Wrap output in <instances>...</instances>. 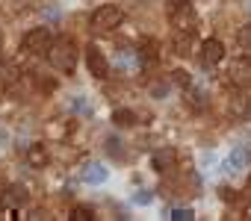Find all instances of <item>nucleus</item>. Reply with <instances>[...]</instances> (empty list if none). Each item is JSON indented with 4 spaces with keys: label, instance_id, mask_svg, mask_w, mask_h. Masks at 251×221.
<instances>
[{
    "label": "nucleus",
    "instance_id": "nucleus-1",
    "mask_svg": "<svg viewBox=\"0 0 251 221\" xmlns=\"http://www.w3.org/2000/svg\"><path fill=\"white\" fill-rule=\"evenodd\" d=\"M48 59H50V65L56 68V71H74V65H77V50H74V42L71 39H59V42H53L50 44V50H48Z\"/></svg>",
    "mask_w": 251,
    "mask_h": 221
},
{
    "label": "nucleus",
    "instance_id": "nucleus-2",
    "mask_svg": "<svg viewBox=\"0 0 251 221\" xmlns=\"http://www.w3.org/2000/svg\"><path fill=\"white\" fill-rule=\"evenodd\" d=\"M248 165H251V151H248L245 145H239V148H233L230 156L225 159V174H227V177H242V174L248 171Z\"/></svg>",
    "mask_w": 251,
    "mask_h": 221
},
{
    "label": "nucleus",
    "instance_id": "nucleus-3",
    "mask_svg": "<svg viewBox=\"0 0 251 221\" xmlns=\"http://www.w3.org/2000/svg\"><path fill=\"white\" fill-rule=\"evenodd\" d=\"M50 44H53V36H50L48 27H36L24 36V50L27 53H48Z\"/></svg>",
    "mask_w": 251,
    "mask_h": 221
},
{
    "label": "nucleus",
    "instance_id": "nucleus-4",
    "mask_svg": "<svg viewBox=\"0 0 251 221\" xmlns=\"http://www.w3.org/2000/svg\"><path fill=\"white\" fill-rule=\"evenodd\" d=\"M121 18H124V12L118 6H100L92 12V27L95 30H112L121 24Z\"/></svg>",
    "mask_w": 251,
    "mask_h": 221
},
{
    "label": "nucleus",
    "instance_id": "nucleus-5",
    "mask_svg": "<svg viewBox=\"0 0 251 221\" xmlns=\"http://www.w3.org/2000/svg\"><path fill=\"white\" fill-rule=\"evenodd\" d=\"M86 68H89V74L98 77V80L109 77V59L100 53V47H95V44L86 47Z\"/></svg>",
    "mask_w": 251,
    "mask_h": 221
},
{
    "label": "nucleus",
    "instance_id": "nucleus-6",
    "mask_svg": "<svg viewBox=\"0 0 251 221\" xmlns=\"http://www.w3.org/2000/svg\"><path fill=\"white\" fill-rule=\"evenodd\" d=\"M225 59V44L219 39H207L201 44V65H216Z\"/></svg>",
    "mask_w": 251,
    "mask_h": 221
},
{
    "label": "nucleus",
    "instance_id": "nucleus-7",
    "mask_svg": "<svg viewBox=\"0 0 251 221\" xmlns=\"http://www.w3.org/2000/svg\"><path fill=\"white\" fill-rule=\"evenodd\" d=\"M21 203H27V189L24 186H9L0 195V209H18Z\"/></svg>",
    "mask_w": 251,
    "mask_h": 221
},
{
    "label": "nucleus",
    "instance_id": "nucleus-8",
    "mask_svg": "<svg viewBox=\"0 0 251 221\" xmlns=\"http://www.w3.org/2000/svg\"><path fill=\"white\" fill-rule=\"evenodd\" d=\"M230 83L239 88H251V68L245 62H230Z\"/></svg>",
    "mask_w": 251,
    "mask_h": 221
},
{
    "label": "nucleus",
    "instance_id": "nucleus-9",
    "mask_svg": "<svg viewBox=\"0 0 251 221\" xmlns=\"http://www.w3.org/2000/svg\"><path fill=\"white\" fill-rule=\"evenodd\" d=\"M175 162H177V154H175L172 148H166V151H160V154L154 156V168H157V171H172Z\"/></svg>",
    "mask_w": 251,
    "mask_h": 221
},
{
    "label": "nucleus",
    "instance_id": "nucleus-10",
    "mask_svg": "<svg viewBox=\"0 0 251 221\" xmlns=\"http://www.w3.org/2000/svg\"><path fill=\"white\" fill-rule=\"evenodd\" d=\"M103 180H106V168H103V165H86V168H83V183L100 186Z\"/></svg>",
    "mask_w": 251,
    "mask_h": 221
},
{
    "label": "nucleus",
    "instance_id": "nucleus-11",
    "mask_svg": "<svg viewBox=\"0 0 251 221\" xmlns=\"http://www.w3.org/2000/svg\"><path fill=\"white\" fill-rule=\"evenodd\" d=\"M172 44H175V53H186V47L192 44V30H186V33H175V39H172Z\"/></svg>",
    "mask_w": 251,
    "mask_h": 221
},
{
    "label": "nucleus",
    "instance_id": "nucleus-12",
    "mask_svg": "<svg viewBox=\"0 0 251 221\" xmlns=\"http://www.w3.org/2000/svg\"><path fill=\"white\" fill-rule=\"evenodd\" d=\"M136 121V115L130 112V109H115L112 112V124H118V127H130Z\"/></svg>",
    "mask_w": 251,
    "mask_h": 221
},
{
    "label": "nucleus",
    "instance_id": "nucleus-13",
    "mask_svg": "<svg viewBox=\"0 0 251 221\" xmlns=\"http://www.w3.org/2000/svg\"><path fill=\"white\" fill-rule=\"evenodd\" d=\"M106 154H109L112 159H124V148H121V139L109 136V139H106Z\"/></svg>",
    "mask_w": 251,
    "mask_h": 221
},
{
    "label": "nucleus",
    "instance_id": "nucleus-14",
    "mask_svg": "<svg viewBox=\"0 0 251 221\" xmlns=\"http://www.w3.org/2000/svg\"><path fill=\"white\" fill-rule=\"evenodd\" d=\"M92 218H95L92 206H74V212H71V221H92Z\"/></svg>",
    "mask_w": 251,
    "mask_h": 221
},
{
    "label": "nucleus",
    "instance_id": "nucleus-15",
    "mask_svg": "<svg viewBox=\"0 0 251 221\" xmlns=\"http://www.w3.org/2000/svg\"><path fill=\"white\" fill-rule=\"evenodd\" d=\"M239 44H242L245 53H251V24H245V27L239 30Z\"/></svg>",
    "mask_w": 251,
    "mask_h": 221
},
{
    "label": "nucleus",
    "instance_id": "nucleus-16",
    "mask_svg": "<svg viewBox=\"0 0 251 221\" xmlns=\"http://www.w3.org/2000/svg\"><path fill=\"white\" fill-rule=\"evenodd\" d=\"M195 212L192 209H172V221H192Z\"/></svg>",
    "mask_w": 251,
    "mask_h": 221
},
{
    "label": "nucleus",
    "instance_id": "nucleus-17",
    "mask_svg": "<svg viewBox=\"0 0 251 221\" xmlns=\"http://www.w3.org/2000/svg\"><path fill=\"white\" fill-rule=\"evenodd\" d=\"M175 83H180V86H189V74H186V71H175Z\"/></svg>",
    "mask_w": 251,
    "mask_h": 221
},
{
    "label": "nucleus",
    "instance_id": "nucleus-18",
    "mask_svg": "<svg viewBox=\"0 0 251 221\" xmlns=\"http://www.w3.org/2000/svg\"><path fill=\"white\" fill-rule=\"evenodd\" d=\"M133 200L145 206V203H151V192H139V195H133Z\"/></svg>",
    "mask_w": 251,
    "mask_h": 221
},
{
    "label": "nucleus",
    "instance_id": "nucleus-19",
    "mask_svg": "<svg viewBox=\"0 0 251 221\" xmlns=\"http://www.w3.org/2000/svg\"><path fill=\"white\" fill-rule=\"evenodd\" d=\"M154 94H157V97H166V94H169V86H166V83H163V86H154Z\"/></svg>",
    "mask_w": 251,
    "mask_h": 221
},
{
    "label": "nucleus",
    "instance_id": "nucleus-20",
    "mask_svg": "<svg viewBox=\"0 0 251 221\" xmlns=\"http://www.w3.org/2000/svg\"><path fill=\"white\" fill-rule=\"evenodd\" d=\"M30 156H33L36 162H42V159H45V151H39V148H33V151H30Z\"/></svg>",
    "mask_w": 251,
    "mask_h": 221
}]
</instances>
